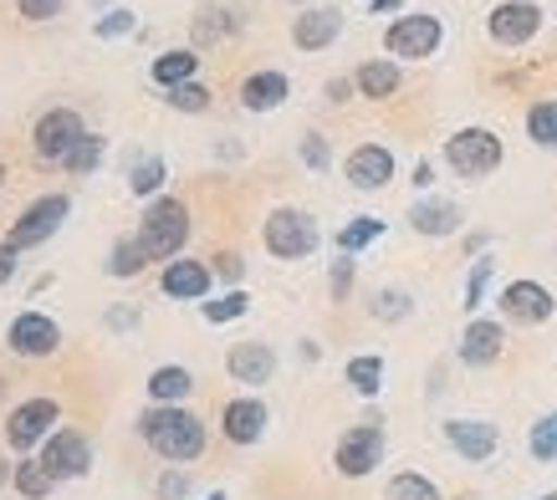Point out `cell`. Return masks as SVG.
Returning a JSON list of instances; mask_svg holds the SVG:
<instances>
[{"label":"cell","mask_w":557,"mask_h":500,"mask_svg":"<svg viewBox=\"0 0 557 500\" xmlns=\"http://www.w3.org/2000/svg\"><path fill=\"white\" fill-rule=\"evenodd\" d=\"M414 184H420V189H430V184H435V168L424 164V159H420V164H414Z\"/></svg>","instance_id":"obj_47"},{"label":"cell","mask_w":557,"mask_h":500,"mask_svg":"<svg viewBox=\"0 0 557 500\" xmlns=\"http://www.w3.org/2000/svg\"><path fill=\"white\" fill-rule=\"evenodd\" d=\"M123 32H134V11H113V16L98 21V36H123Z\"/></svg>","instance_id":"obj_42"},{"label":"cell","mask_w":557,"mask_h":500,"mask_svg":"<svg viewBox=\"0 0 557 500\" xmlns=\"http://www.w3.org/2000/svg\"><path fill=\"white\" fill-rule=\"evenodd\" d=\"M373 11L384 16V11H399V0H373Z\"/></svg>","instance_id":"obj_49"},{"label":"cell","mask_w":557,"mask_h":500,"mask_svg":"<svg viewBox=\"0 0 557 500\" xmlns=\"http://www.w3.org/2000/svg\"><path fill=\"white\" fill-rule=\"evenodd\" d=\"M98 159H102V138L87 134L83 143L67 153V168H72V174H87V168H98Z\"/></svg>","instance_id":"obj_36"},{"label":"cell","mask_w":557,"mask_h":500,"mask_svg":"<svg viewBox=\"0 0 557 500\" xmlns=\"http://www.w3.org/2000/svg\"><path fill=\"white\" fill-rule=\"evenodd\" d=\"M348 92H354V83H327V98H333V102H343Z\"/></svg>","instance_id":"obj_48"},{"label":"cell","mask_w":557,"mask_h":500,"mask_svg":"<svg viewBox=\"0 0 557 500\" xmlns=\"http://www.w3.org/2000/svg\"><path fill=\"white\" fill-rule=\"evenodd\" d=\"M164 291H170L174 301H195L210 291V266L205 261H170L164 266Z\"/></svg>","instance_id":"obj_21"},{"label":"cell","mask_w":557,"mask_h":500,"mask_svg":"<svg viewBox=\"0 0 557 500\" xmlns=\"http://www.w3.org/2000/svg\"><path fill=\"white\" fill-rule=\"evenodd\" d=\"M384 500H440V485L424 480V475H414V470H405V475H394V480H388Z\"/></svg>","instance_id":"obj_28"},{"label":"cell","mask_w":557,"mask_h":500,"mask_svg":"<svg viewBox=\"0 0 557 500\" xmlns=\"http://www.w3.org/2000/svg\"><path fill=\"white\" fill-rule=\"evenodd\" d=\"M553 291L537 282H511L507 291H502V312H507V322H522V327H537V322L553 317Z\"/></svg>","instance_id":"obj_11"},{"label":"cell","mask_w":557,"mask_h":500,"mask_svg":"<svg viewBox=\"0 0 557 500\" xmlns=\"http://www.w3.org/2000/svg\"><path fill=\"white\" fill-rule=\"evenodd\" d=\"M409 225H414L420 235H456L460 230V210L450 200L414 204V210H409Z\"/></svg>","instance_id":"obj_22"},{"label":"cell","mask_w":557,"mask_h":500,"mask_svg":"<svg viewBox=\"0 0 557 500\" xmlns=\"http://www.w3.org/2000/svg\"><path fill=\"white\" fill-rule=\"evenodd\" d=\"M210 500H225V496H220V490H215V496H210Z\"/></svg>","instance_id":"obj_51"},{"label":"cell","mask_w":557,"mask_h":500,"mask_svg":"<svg viewBox=\"0 0 557 500\" xmlns=\"http://www.w3.org/2000/svg\"><path fill=\"white\" fill-rule=\"evenodd\" d=\"M348 286H354V261H338L333 266V301L348 297Z\"/></svg>","instance_id":"obj_43"},{"label":"cell","mask_w":557,"mask_h":500,"mask_svg":"<svg viewBox=\"0 0 557 500\" xmlns=\"http://www.w3.org/2000/svg\"><path fill=\"white\" fill-rule=\"evenodd\" d=\"M354 87L363 98H394V92H399V67H394V62H363Z\"/></svg>","instance_id":"obj_23"},{"label":"cell","mask_w":557,"mask_h":500,"mask_svg":"<svg viewBox=\"0 0 557 500\" xmlns=\"http://www.w3.org/2000/svg\"><path fill=\"white\" fill-rule=\"evenodd\" d=\"M0 179H5V168H0Z\"/></svg>","instance_id":"obj_53"},{"label":"cell","mask_w":557,"mask_h":500,"mask_svg":"<svg viewBox=\"0 0 557 500\" xmlns=\"http://www.w3.org/2000/svg\"><path fill=\"white\" fill-rule=\"evenodd\" d=\"M486 282H491V261L481 255V261L471 266V282H466V312H475V307H481V297H486Z\"/></svg>","instance_id":"obj_38"},{"label":"cell","mask_w":557,"mask_h":500,"mask_svg":"<svg viewBox=\"0 0 557 500\" xmlns=\"http://www.w3.org/2000/svg\"><path fill=\"white\" fill-rule=\"evenodd\" d=\"M537 500H557V490H547V496H537Z\"/></svg>","instance_id":"obj_50"},{"label":"cell","mask_w":557,"mask_h":500,"mask_svg":"<svg viewBox=\"0 0 557 500\" xmlns=\"http://www.w3.org/2000/svg\"><path fill=\"white\" fill-rule=\"evenodd\" d=\"M302 159H307V168H327V164H333V153H327L322 134H307L302 138Z\"/></svg>","instance_id":"obj_40"},{"label":"cell","mask_w":557,"mask_h":500,"mask_svg":"<svg viewBox=\"0 0 557 500\" xmlns=\"http://www.w3.org/2000/svg\"><path fill=\"white\" fill-rule=\"evenodd\" d=\"M225 367H231L236 384H267L271 373H276V352L267 342H236V348L225 352Z\"/></svg>","instance_id":"obj_17"},{"label":"cell","mask_w":557,"mask_h":500,"mask_svg":"<svg viewBox=\"0 0 557 500\" xmlns=\"http://www.w3.org/2000/svg\"><path fill=\"white\" fill-rule=\"evenodd\" d=\"M348 384H354V393H363V399H373V393L384 388V358H373V352H363V358H354V363H348Z\"/></svg>","instance_id":"obj_27"},{"label":"cell","mask_w":557,"mask_h":500,"mask_svg":"<svg viewBox=\"0 0 557 500\" xmlns=\"http://www.w3.org/2000/svg\"><path fill=\"white\" fill-rule=\"evenodd\" d=\"M41 465H47L57 480H67V475H87V465H92V445H87L83 434H72V429L51 434Z\"/></svg>","instance_id":"obj_14"},{"label":"cell","mask_w":557,"mask_h":500,"mask_svg":"<svg viewBox=\"0 0 557 500\" xmlns=\"http://www.w3.org/2000/svg\"><path fill=\"white\" fill-rule=\"evenodd\" d=\"M215 271L225 276V282H236V276H240V255H236V250H225V255H215Z\"/></svg>","instance_id":"obj_45"},{"label":"cell","mask_w":557,"mask_h":500,"mask_svg":"<svg viewBox=\"0 0 557 500\" xmlns=\"http://www.w3.org/2000/svg\"><path fill=\"white\" fill-rule=\"evenodd\" d=\"M11 271H16V246L0 240V282H11Z\"/></svg>","instance_id":"obj_46"},{"label":"cell","mask_w":557,"mask_h":500,"mask_svg":"<svg viewBox=\"0 0 557 500\" xmlns=\"http://www.w3.org/2000/svg\"><path fill=\"white\" fill-rule=\"evenodd\" d=\"M333 460H338V470L348 480H363V475L384 460V429H379V418H369V424H358V429L343 434Z\"/></svg>","instance_id":"obj_5"},{"label":"cell","mask_w":557,"mask_h":500,"mask_svg":"<svg viewBox=\"0 0 557 500\" xmlns=\"http://www.w3.org/2000/svg\"><path fill=\"white\" fill-rule=\"evenodd\" d=\"M189 240V210L180 200H153L138 230V246L149 250V261H174L180 246Z\"/></svg>","instance_id":"obj_3"},{"label":"cell","mask_w":557,"mask_h":500,"mask_svg":"<svg viewBox=\"0 0 557 500\" xmlns=\"http://www.w3.org/2000/svg\"><path fill=\"white\" fill-rule=\"evenodd\" d=\"M527 134H532V143H557V98L537 102L527 113Z\"/></svg>","instance_id":"obj_30"},{"label":"cell","mask_w":557,"mask_h":500,"mask_svg":"<svg viewBox=\"0 0 557 500\" xmlns=\"http://www.w3.org/2000/svg\"><path fill=\"white\" fill-rule=\"evenodd\" d=\"M170 108H180V113H205V108H210V92H205L200 83H180V87H170Z\"/></svg>","instance_id":"obj_34"},{"label":"cell","mask_w":557,"mask_h":500,"mask_svg":"<svg viewBox=\"0 0 557 500\" xmlns=\"http://www.w3.org/2000/svg\"><path fill=\"white\" fill-rule=\"evenodd\" d=\"M384 47H388V57L424 62V57H435V47H440V21L435 16H399L388 26Z\"/></svg>","instance_id":"obj_7"},{"label":"cell","mask_w":557,"mask_h":500,"mask_svg":"<svg viewBox=\"0 0 557 500\" xmlns=\"http://www.w3.org/2000/svg\"><path fill=\"white\" fill-rule=\"evenodd\" d=\"M261 240H267V250L276 261H302V255L318 250V225H312V215H302V210H271Z\"/></svg>","instance_id":"obj_4"},{"label":"cell","mask_w":557,"mask_h":500,"mask_svg":"<svg viewBox=\"0 0 557 500\" xmlns=\"http://www.w3.org/2000/svg\"><path fill=\"white\" fill-rule=\"evenodd\" d=\"M343 174H348L354 189H384V184L394 179V153H388L384 143H358V149L348 153Z\"/></svg>","instance_id":"obj_13"},{"label":"cell","mask_w":557,"mask_h":500,"mask_svg":"<svg viewBox=\"0 0 557 500\" xmlns=\"http://www.w3.org/2000/svg\"><path fill=\"white\" fill-rule=\"evenodd\" d=\"M83 117L77 113H67V108H57V113H47L41 123H36V134H32V143H36V153L47 159V164H67V153L83 143Z\"/></svg>","instance_id":"obj_6"},{"label":"cell","mask_w":557,"mask_h":500,"mask_svg":"<svg viewBox=\"0 0 557 500\" xmlns=\"http://www.w3.org/2000/svg\"><path fill=\"white\" fill-rule=\"evenodd\" d=\"M379 235H384V220H373V215H358L354 225H343V230H338V250H343V255H354V250L373 246Z\"/></svg>","instance_id":"obj_29"},{"label":"cell","mask_w":557,"mask_h":500,"mask_svg":"<svg viewBox=\"0 0 557 500\" xmlns=\"http://www.w3.org/2000/svg\"><path fill=\"white\" fill-rule=\"evenodd\" d=\"M57 424V403L51 399H26L21 409H11L5 418V439H11V450H36L47 429Z\"/></svg>","instance_id":"obj_9"},{"label":"cell","mask_w":557,"mask_h":500,"mask_svg":"<svg viewBox=\"0 0 557 500\" xmlns=\"http://www.w3.org/2000/svg\"><path fill=\"white\" fill-rule=\"evenodd\" d=\"M507 348V333H502V322H471L466 337H460V363L471 367H491Z\"/></svg>","instance_id":"obj_19"},{"label":"cell","mask_w":557,"mask_h":500,"mask_svg":"<svg viewBox=\"0 0 557 500\" xmlns=\"http://www.w3.org/2000/svg\"><path fill=\"white\" fill-rule=\"evenodd\" d=\"M57 342H62V333H57V322H47L41 312H21V317L11 322V348H16L21 358H47V352H57Z\"/></svg>","instance_id":"obj_15"},{"label":"cell","mask_w":557,"mask_h":500,"mask_svg":"<svg viewBox=\"0 0 557 500\" xmlns=\"http://www.w3.org/2000/svg\"><path fill=\"white\" fill-rule=\"evenodd\" d=\"M189 480L185 475H159V500H185Z\"/></svg>","instance_id":"obj_44"},{"label":"cell","mask_w":557,"mask_h":500,"mask_svg":"<svg viewBox=\"0 0 557 500\" xmlns=\"http://www.w3.org/2000/svg\"><path fill=\"white\" fill-rule=\"evenodd\" d=\"M343 32V16L338 11H327V5H318V11H302V16L292 21V41L302 51H322V47H333Z\"/></svg>","instance_id":"obj_18"},{"label":"cell","mask_w":557,"mask_h":500,"mask_svg":"<svg viewBox=\"0 0 557 500\" xmlns=\"http://www.w3.org/2000/svg\"><path fill=\"white\" fill-rule=\"evenodd\" d=\"M195 67H200V57H195V51H164V57L153 62V83L180 87V83L195 77Z\"/></svg>","instance_id":"obj_25"},{"label":"cell","mask_w":557,"mask_h":500,"mask_svg":"<svg viewBox=\"0 0 557 500\" xmlns=\"http://www.w3.org/2000/svg\"><path fill=\"white\" fill-rule=\"evenodd\" d=\"M67 220V200L62 195H47V200H36L26 215L16 220V230H11V246H41L47 235H57V225Z\"/></svg>","instance_id":"obj_12"},{"label":"cell","mask_w":557,"mask_h":500,"mask_svg":"<svg viewBox=\"0 0 557 500\" xmlns=\"http://www.w3.org/2000/svg\"><path fill=\"white\" fill-rule=\"evenodd\" d=\"M527 445H532V454H537L542 465H553L557 460V414H547L542 424H532V439H527Z\"/></svg>","instance_id":"obj_33"},{"label":"cell","mask_w":557,"mask_h":500,"mask_svg":"<svg viewBox=\"0 0 557 500\" xmlns=\"http://www.w3.org/2000/svg\"><path fill=\"white\" fill-rule=\"evenodd\" d=\"M251 312V297L246 291H225L220 301H205V322H236Z\"/></svg>","instance_id":"obj_32"},{"label":"cell","mask_w":557,"mask_h":500,"mask_svg":"<svg viewBox=\"0 0 557 500\" xmlns=\"http://www.w3.org/2000/svg\"><path fill=\"white\" fill-rule=\"evenodd\" d=\"M486 32H491V41H502V47H527V41L542 32V11L532 0H502V5L491 11Z\"/></svg>","instance_id":"obj_8"},{"label":"cell","mask_w":557,"mask_h":500,"mask_svg":"<svg viewBox=\"0 0 557 500\" xmlns=\"http://www.w3.org/2000/svg\"><path fill=\"white\" fill-rule=\"evenodd\" d=\"M0 480H5V470H0Z\"/></svg>","instance_id":"obj_52"},{"label":"cell","mask_w":557,"mask_h":500,"mask_svg":"<svg viewBox=\"0 0 557 500\" xmlns=\"http://www.w3.org/2000/svg\"><path fill=\"white\" fill-rule=\"evenodd\" d=\"M159 184H164V159H144V164L128 174V189H134V195H153Z\"/></svg>","instance_id":"obj_35"},{"label":"cell","mask_w":557,"mask_h":500,"mask_svg":"<svg viewBox=\"0 0 557 500\" xmlns=\"http://www.w3.org/2000/svg\"><path fill=\"white\" fill-rule=\"evenodd\" d=\"M189 388H195L189 367H159V373L149 378L153 403H180V399H189Z\"/></svg>","instance_id":"obj_24"},{"label":"cell","mask_w":557,"mask_h":500,"mask_svg":"<svg viewBox=\"0 0 557 500\" xmlns=\"http://www.w3.org/2000/svg\"><path fill=\"white\" fill-rule=\"evenodd\" d=\"M373 317H384V322L409 317V297L405 291H379V297H373Z\"/></svg>","instance_id":"obj_37"},{"label":"cell","mask_w":557,"mask_h":500,"mask_svg":"<svg viewBox=\"0 0 557 500\" xmlns=\"http://www.w3.org/2000/svg\"><path fill=\"white\" fill-rule=\"evenodd\" d=\"M502 159H507V149L491 128H460L456 138H445V164L456 168L460 179H486L502 168Z\"/></svg>","instance_id":"obj_2"},{"label":"cell","mask_w":557,"mask_h":500,"mask_svg":"<svg viewBox=\"0 0 557 500\" xmlns=\"http://www.w3.org/2000/svg\"><path fill=\"white\" fill-rule=\"evenodd\" d=\"M220 429L231 445H256L261 434H267V403L261 399H236L225 403V414H220Z\"/></svg>","instance_id":"obj_16"},{"label":"cell","mask_w":557,"mask_h":500,"mask_svg":"<svg viewBox=\"0 0 557 500\" xmlns=\"http://www.w3.org/2000/svg\"><path fill=\"white\" fill-rule=\"evenodd\" d=\"M138 434L159 460L170 465H185V460H200L205 450V424L195 414H185L180 403H153L149 414L138 418Z\"/></svg>","instance_id":"obj_1"},{"label":"cell","mask_w":557,"mask_h":500,"mask_svg":"<svg viewBox=\"0 0 557 500\" xmlns=\"http://www.w3.org/2000/svg\"><path fill=\"white\" fill-rule=\"evenodd\" d=\"M282 98H287V77L282 72H256V77L240 83V108L246 113H271V108H282Z\"/></svg>","instance_id":"obj_20"},{"label":"cell","mask_w":557,"mask_h":500,"mask_svg":"<svg viewBox=\"0 0 557 500\" xmlns=\"http://www.w3.org/2000/svg\"><path fill=\"white\" fill-rule=\"evenodd\" d=\"M445 439H450V450H456L460 460H471V465L491 460L496 445H502L496 424H486V418H450V424H445Z\"/></svg>","instance_id":"obj_10"},{"label":"cell","mask_w":557,"mask_h":500,"mask_svg":"<svg viewBox=\"0 0 557 500\" xmlns=\"http://www.w3.org/2000/svg\"><path fill=\"white\" fill-rule=\"evenodd\" d=\"M231 32V21L225 11H205V21H195V41H215V36Z\"/></svg>","instance_id":"obj_39"},{"label":"cell","mask_w":557,"mask_h":500,"mask_svg":"<svg viewBox=\"0 0 557 500\" xmlns=\"http://www.w3.org/2000/svg\"><path fill=\"white\" fill-rule=\"evenodd\" d=\"M11 480H16L21 496H32V500H47L51 496V485H57V475H51L41 460H21L16 470H11Z\"/></svg>","instance_id":"obj_26"},{"label":"cell","mask_w":557,"mask_h":500,"mask_svg":"<svg viewBox=\"0 0 557 500\" xmlns=\"http://www.w3.org/2000/svg\"><path fill=\"white\" fill-rule=\"evenodd\" d=\"M21 16L26 21H51V16H62V0H21Z\"/></svg>","instance_id":"obj_41"},{"label":"cell","mask_w":557,"mask_h":500,"mask_svg":"<svg viewBox=\"0 0 557 500\" xmlns=\"http://www.w3.org/2000/svg\"><path fill=\"white\" fill-rule=\"evenodd\" d=\"M144 266H149V250L138 246V240H119V246H113V261H108L113 276H138Z\"/></svg>","instance_id":"obj_31"}]
</instances>
